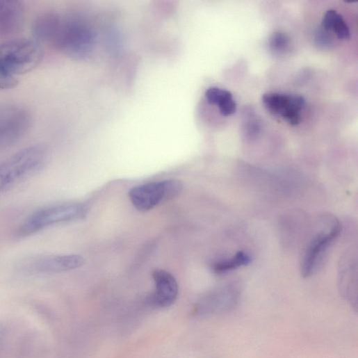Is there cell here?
<instances>
[{
    "label": "cell",
    "mask_w": 358,
    "mask_h": 358,
    "mask_svg": "<svg viewBox=\"0 0 358 358\" xmlns=\"http://www.w3.org/2000/svg\"><path fill=\"white\" fill-rule=\"evenodd\" d=\"M33 31L37 39L74 59L90 57L95 47V33L74 14L43 13L35 19Z\"/></svg>",
    "instance_id": "6da1fadb"
},
{
    "label": "cell",
    "mask_w": 358,
    "mask_h": 358,
    "mask_svg": "<svg viewBox=\"0 0 358 358\" xmlns=\"http://www.w3.org/2000/svg\"><path fill=\"white\" fill-rule=\"evenodd\" d=\"M43 58L38 42L26 39L0 43V90L15 88L18 76L35 69Z\"/></svg>",
    "instance_id": "7a4b0ae2"
},
{
    "label": "cell",
    "mask_w": 358,
    "mask_h": 358,
    "mask_svg": "<svg viewBox=\"0 0 358 358\" xmlns=\"http://www.w3.org/2000/svg\"><path fill=\"white\" fill-rule=\"evenodd\" d=\"M47 159L46 149L33 146L0 163V193L35 174L43 168Z\"/></svg>",
    "instance_id": "3957f363"
},
{
    "label": "cell",
    "mask_w": 358,
    "mask_h": 358,
    "mask_svg": "<svg viewBox=\"0 0 358 358\" xmlns=\"http://www.w3.org/2000/svg\"><path fill=\"white\" fill-rule=\"evenodd\" d=\"M87 213L86 206L79 203H67L44 207L26 218L19 228L17 236L24 238L49 227L81 220L86 216Z\"/></svg>",
    "instance_id": "277c9868"
},
{
    "label": "cell",
    "mask_w": 358,
    "mask_h": 358,
    "mask_svg": "<svg viewBox=\"0 0 358 358\" xmlns=\"http://www.w3.org/2000/svg\"><path fill=\"white\" fill-rule=\"evenodd\" d=\"M183 190L181 181L174 179L137 186L129 193L133 205L140 211H148L160 204L177 197Z\"/></svg>",
    "instance_id": "5b68a950"
},
{
    "label": "cell",
    "mask_w": 358,
    "mask_h": 358,
    "mask_svg": "<svg viewBox=\"0 0 358 358\" xmlns=\"http://www.w3.org/2000/svg\"><path fill=\"white\" fill-rule=\"evenodd\" d=\"M31 124L32 116L26 108L13 104L0 105V149L18 143Z\"/></svg>",
    "instance_id": "8992f818"
},
{
    "label": "cell",
    "mask_w": 358,
    "mask_h": 358,
    "mask_svg": "<svg viewBox=\"0 0 358 358\" xmlns=\"http://www.w3.org/2000/svg\"><path fill=\"white\" fill-rule=\"evenodd\" d=\"M83 264V258L79 255L38 256L24 259L19 268L29 274H55L78 269Z\"/></svg>",
    "instance_id": "52a82bcc"
},
{
    "label": "cell",
    "mask_w": 358,
    "mask_h": 358,
    "mask_svg": "<svg viewBox=\"0 0 358 358\" xmlns=\"http://www.w3.org/2000/svg\"><path fill=\"white\" fill-rule=\"evenodd\" d=\"M263 102L269 112L282 117L290 125L300 124L301 111L305 106L302 96L270 92L263 96Z\"/></svg>",
    "instance_id": "ba28073f"
},
{
    "label": "cell",
    "mask_w": 358,
    "mask_h": 358,
    "mask_svg": "<svg viewBox=\"0 0 358 358\" xmlns=\"http://www.w3.org/2000/svg\"><path fill=\"white\" fill-rule=\"evenodd\" d=\"M341 231V225L335 222L331 229L320 231L308 246L302 264V276H311L316 270L335 238Z\"/></svg>",
    "instance_id": "9c48e42d"
},
{
    "label": "cell",
    "mask_w": 358,
    "mask_h": 358,
    "mask_svg": "<svg viewBox=\"0 0 358 358\" xmlns=\"http://www.w3.org/2000/svg\"><path fill=\"white\" fill-rule=\"evenodd\" d=\"M155 290L149 298L150 303L158 308L172 306L179 295V286L174 277L170 272L157 270L153 272Z\"/></svg>",
    "instance_id": "30bf717a"
},
{
    "label": "cell",
    "mask_w": 358,
    "mask_h": 358,
    "mask_svg": "<svg viewBox=\"0 0 358 358\" xmlns=\"http://www.w3.org/2000/svg\"><path fill=\"white\" fill-rule=\"evenodd\" d=\"M24 8L22 3L13 0L0 1V36L13 35L22 28Z\"/></svg>",
    "instance_id": "8fae6325"
},
{
    "label": "cell",
    "mask_w": 358,
    "mask_h": 358,
    "mask_svg": "<svg viewBox=\"0 0 358 358\" xmlns=\"http://www.w3.org/2000/svg\"><path fill=\"white\" fill-rule=\"evenodd\" d=\"M238 289L232 286L224 287L208 297L202 303L200 309L204 314L225 312L234 308L238 302Z\"/></svg>",
    "instance_id": "7c38bea8"
},
{
    "label": "cell",
    "mask_w": 358,
    "mask_h": 358,
    "mask_svg": "<svg viewBox=\"0 0 358 358\" xmlns=\"http://www.w3.org/2000/svg\"><path fill=\"white\" fill-rule=\"evenodd\" d=\"M205 97L209 104L217 106L224 116L231 115L236 112V101L231 93L225 89L209 88L205 92Z\"/></svg>",
    "instance_id": "4fadbf2b"
},
{
    "label": "cell",
    "mask_w": 358,
    "mask_h": 358,
    "mask_svg": "<svg viewBox=\"0 0 358 358\" xmlns=\"http://www.w3.org/2000/svg\"><path fill=\"white\" fill-rule=\"evenodd\" d=\"M322 29L327 32L333 31L339 40L350 38V29L342 16L334 10H328L322 21Z\"/></svg>",
    "instance_id": "5bb4252c"
},
{
    "label": "cell",
    "mask_w": 358,
    "mask_h": 358,
    "mask_svg": "<svg viewBox=\"0 0 358 358\" xmlns=\"http://www.w3.org/2000/svg\"><path fill=\"white\" fill-rule=\"evenodd\" d=\"M250 262L251 259L249 255L243 252H240L230 259L215 262L212 265V270L215 273L222 274L247 266Z\"/></svg>",
    "instance_id": "9a60e30c"
},
{
    "label": "cell",
    "mask_w": 358,
    "mask_h": 358,
    "mask_svg": "<svg viewBox=\"0 0 358 358\" xmlns=\"http://www.w3.org/2000/svg\"><path fill=\"white\" fill-rule=\"evenodd\" d=\"M270 48L272 51L277 54H285L290 48L291 39L282 33H275L270 40Z\"/></svg>",
    "instance_id": "2e32d148"
},
{
    "label": "cell",
    "mask_w": 358,
    "mask_h": 358,
    "mask_svg": "<svg viewBox=\"0 0 358 358\" xmlns=\"http://www.w3.org/2000/svg\"><path fill=\"white\" fill-rule=\"evenodd\" d=\"M261 130V123L255 113L248 114L243 127L245 137L248 139H254L259 135Z\"/></svg>",
    "instance_id": "e0dca14e"
},
{
    "label": "cell",
    "mask_w": 358,
    "mask_h": 358,
    "mask_svg": "<svg viewBox=\"0 0 358 358\" xmlns=\"http://www.w3.org/2000/svg\"><path fill=\"white\" fill-rule=\"evenodd\" d=\"M329 33L322 28L316 33L315 42L319 48L326 49L334 45L333 38Z\"/></svg>",
    "instance_id": "ac0fdd59"
}]
</instances>
